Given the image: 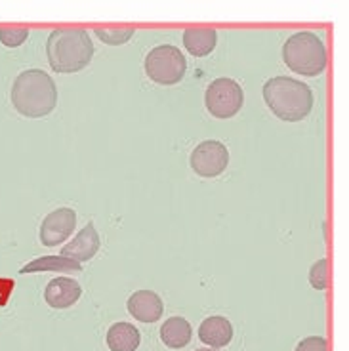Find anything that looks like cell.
<instances>
[{"label":"cell","instance_id":"5b68a950","mask_svg":"<svg viewBox=\"0 0 349 351\" xmlns=\"http://www.w3.org/2000/svg\"><path fill=\"white\" fill-rule=\"evenodd\" d=\"M187 62L185 56L172 44L155 46L145 58V73L153 82L170 86L184 79Z\"/></svg>","mask_w":349,"mask_h":351},{"label":"cell","instance_id":"44dd1931","mask_svg":"<svg viewBox=\"0 0 349 351\" xmlns=\"http://www.w3.org/2000/svg\"><path fill=\"white\" fill-rule=\"evenodd\" d=\"M197 351H216V350H197Z\"/></svg>","mask_w":349,"mask_h":351},{"label":"cell","instance_id":"277c9868","mask_svg":"<svg viewBox=\"0 0 349 351\" xmlns=\"http://www.w3.org/2000/svg\"><path fill=\"white\" fill-rule=\"evenodd\" d=\"M282 60L288 69L304 77H317L326 69V50L323 40L311 31H300L282 46Z\"/></svg>","mask_w":349,"mask_h":351},{"label":"cell","instance_id":"ac0fdd59","mask_svg":"<svg viewBox=\"0 0 349 351\" xmlns=\"http://www.w3.org/2000/svg\"><path fill=\"white\" fill-rule=\"evenodd\" d=\"M29 36V29L25 27H4L0 29V43L10 48H16L25 43Z\"/></svg>","mask_w":349,"mask_h":351},{"label":"cell","instance_id":"2e32d148","mask_svg":"<svg viewBox=\"0 0 349 351\" xmlns=\"http://www.w3.org/2000/svg\"><path fill=\"white\" fill-rule=\"evenodd\" d=\"M36 271H80V263L73 262L63 256H44L40 260L27 263L21 273H36Z\"/></svg>","mask_w":349,"mask_h":351},{"label":"cell","instance_id":"9a60e30c","mask_svg":"<svg viewBox=\"0 0 349 351\" xmlns=\"http://www.w3.org/2000/svg\"><path fill=\"white\" fill-rule=\"evenodd\" d=\"M216 43H218V33L214 29H187L184 33L185 48L197 58L208 56L216 48Z\"/></svg>","mask_w":349,"mask_h":351},{"label":"cell","instance_id":"5bb4252c","mask_svg":"<svg viewBox=\"0 0 349 351\" xmlns=\"http://www.w3.org/2000/svg\"><path fill=\"white\" fill-rule=\"evenodd\" d=\"M140 342V330L130 323H115L107 332V346L111 351H136Z\"/></svg>","mask_w":349,"mask_h":351},{"label":"cell","instance_id":"52a82bcc","mask_svg":"<svg viewBox=\"0 0 349 351\" xmlns=\"http://www.w3.org/2000/svg\"><path fill=\"white\" fill-rule=\"evenodd\" d=\"M227 165L229 151L221 141H202L191 153V168L201 178H216L226 170Z\"/></svg>","mask_w":349,"mask_h":351},{"label":"cell","instance_id":"d6986e66","mask_svg":"<svg viewBox=\"0 0 349 351\" xmlns=\"http://www.w3.org/2000/svg\"><path fill=\"white\" fill-rule=\"evenodd\" d=\"M309 282L317 290H324L328 287V262L324 258L311 265V269H309Z\"/></svg>","mask_w":349,"mask_h":351},{"label":"cell","instance_id":"7c38bea8","mask_svg":"<svg viewBox=\"0 0 349 351\" xmlns=\"http://www.w3.org/2000/svg\"><path fill=\"white\" fill-rule=\"evenodd\" d=\"M199 338H201L202 343L212 346L216 350L226 348L233 338V326L226 317H208L206 321H202L201 328H199Z\"/></svg>","mask_w":349,"mask_h":351},{"label":"cell","instance_id":"8992f818","mask_svg":"<svg viewBox=\"0 0 349 351\" xmlns=\"http://www.w3.org/2000/svg\"><path fill=\"white\" fill-rule=\"evenodd\" d=\"M206 109L218 119H231L235 117L245 104V92L239 82L233 79H216L210 82L204 94Z\"/></svg>","mask_w":349,"mask_h":351},{"label":"cell","instance_id":"ffe728a7","mask_svg":"<svg viewBox=\"0 0 349 351\" xmlns=\"http://www.w3.org/2000/svg\"><path fill=\"white\" fill-rule=\"evenodd\" d=\"M296 351H326V340L323 336H309L298 343Z\"/></svg>","mask_w":349,"mask_h":351},{"label":"cell","instance_id":"9c48e42d","mask_svg":"<svg viewBox=\"0 0 349 351\" xmlns=\"http://www.w3.org/2000/svg\"><path fill=\"white\" fill-rule=\"evenodd\" d=\"M97 250H99V233L94 228V223L90 221L84 226V229H80L79 235L63 248L60 256L80 263L92 260L97 254Z\"/></svg>","mask_w":349,"mask_h":351},{"label":"cell","instance_id":"e0dca14e","mask_svg":"<svg viewBox=\"0 0 349 351\" xmlns=\"http://www.w3.org/2000/svg\"><path fill=\"white\" fill-rule=\"evenodd\" d=\"M96 35L99 40L109 46H121V44L128 43L134 35V29L126 27V29H96Z\"/></svg>","mask_w":349,"mask_h":351},{"label":"cell","instance_id":"4fadbf2b","mask_svg":"<svg viewBox=\"0 0 349 351\" xmlns=\"http://www.w3.org/2000/svg\"><path fill=\"white\" fill-rule=\"evenodd\" d=\"M191 325L185 321L184 317H170L160 326V340L165 342V346L172 348V350L185 348L187 343L191 342Z\"/></svg>","mask_w":349,"mask_h":351},{"label":"cell","instance_id":"3957f363","mask_svg":"<svg viewBox=\"0 0 349 351\" xmlns=\"http://www.w3.org/2000/svg\"><path fill=\"white\" fill-rule=\"evenodd\" d=\"M46 53L56 73H77L92 62L94 44L84 29H56L48 36Z\"/></svg>","mask_w":349,"mask_h":351},{"label":"cell","instance_id":"30bf717a","mask_svg":"<svg viewBox=\"0 0 349 351\" xmlns=\"http://www.w3.org/2000/svg\"><path fill=\"white\" fill-rule=\"evenodd\" d=\"M128 311L134 319H138L141 323H155L163 315V300L157 292L153 290H138L134 292L128 300Z\"/></svg>","mask_w":349,"mask_h":351},{"label":"cell","instance_id":"8fae6325","mask_svg":"<svg viewBox=\"0 0 349 351\" xmlns=\"http://www.w3.org/2000/svg\"><path fill=\"white\" fill-rule=\"evenodd\" d=\"M80 294H82L80 285L69 277H56L48 282V287L44 290V298L48 302V306L56 309H65L77 304Z\"/></svg>","mask_w":349,"mask_h":351},{"label":"cell","instance_id":"7a4b0ae2","mask_svg":"<svg viewBox=\"0 0 349 351\" xmlns=\"http://www.w3.org/2000/svg\"><path fill=\"white\" fill-rule=\"evenodd\" d=\"M263 99L280 121H304L313 109L311 88L292 77H273L263 84Z\"/></svg>","mask_w":349,"mask_h":351},{"label":"cell","instance_id":"ba28073f","mask_svg":"<svg viewBox=\"0 0 349 351\" xmlns=\"http://www.w3.org/2000/svg\"><path fill=\"white\" fill-rule=\"evenodd\" d=\"M77 228V214L73 208H58L50 212L43 219L40 226V243L44 246H56L71 237V233Z\"/></svg>","mask_w":349,"mask_h":351},{"label":"cell","instance_id":"6da1fadb","mask_svg":"<svg viewBox=\"0 0 349 351\" xmlns=\"http://www.w3.org/2000/svg\"><path fill=\"white\" fill-rule=\"evenodd\" d=\"M12 104L27 119H43L58 106L56 82L40 69L23 71L12 86Z\"/></svg>","mask_w":349,"mask_h":351}]
</instances>
